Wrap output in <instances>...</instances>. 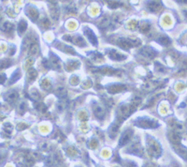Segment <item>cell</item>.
Returning a JSON list of instances; mask_svg holds the SVG:
<instances>
[{"mask_svg":"<svg viewBox=\"0 0 187 167\" xmlns=\"http://www.w3.org/2000/svg\"><path fill=\"white\" fill-rule=\"evenodd\" d=\"M94 114H96V115L97 117H103V115L105 114L104 109L102 108L101 106H96V108L94 109Z\"/></svg>","mask_w":187,"mask_h":167,"instance_id":"1","label":"cell"},{"mask_svg":"<svg viewBox=\"0 0 187 167\" xmlns=\"http://www.w3.org/2000/svg\"><path fill=\"white\" fill-rule=\"evenodd\" d=\"M131 137V132L130 131H125V133L123 135V137L121 139V142H120V145H123V144H126V142L129 141V139Z\"/></svg>","mask_w":187,"mask_h":167,"instance_id":"2","label":"cell"},{"mask_svg":"<svg viewBox=\"0 0 187 167\" xmlns=\"http://www.w3.org/2000/svg\"><path fill=\"white\" fill-rule=\"evenodd\" d=\"M11 29H13V25H11V23H5L2 26V30L6 32H9Z\"/></svg>","mask_w":187,"mask_h":167,"instance_id":"3","label":"cell"},{"mask_svg":"<svg viewBox=\"0 0 187 167\" xmlns=\"http://www.w3.org/2000/svg\"><path fill=\"white\" fill-rule=\"evenodd\" d=\"M160 42L163 44V45H168V44L170 43V40H169V39L166 38V37H162V38L160 39Z\"/></svg>","mask_w":187,"mask_h":167,"instance_id":"4","label":"cell"},{"mask_svg":"<svg viewBox=\"0 0 187 167\" xmlns=\"http://www.w3.org/2000/svg\"><path fill=\"white\" fill-rule=\"evenodd\" d=\"M16 98H17V94L12 93L11 95H9V97H7V100H8L9 101H14Z\"/></svg>","mask_w":187,"mask_h":167,"instance_id":"5","label":"cell"},{"mask_svg":"<svg viewBox=\"0 0 187 167\" xmlns=\"http://www.w3.org/2000/svg\"><path fill=\"white\" fill-rule=\"evenodd\" d=\"M185 14H186V17H187V11H185Z\"/></svg>","mask_w":187,"mask_h":167,"instance_id":"6","label":"cell"}]
</instances>
